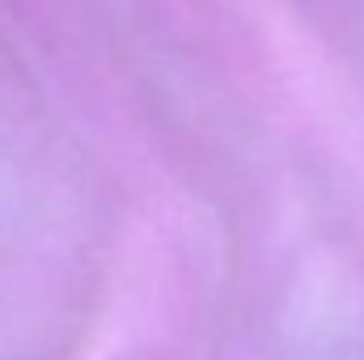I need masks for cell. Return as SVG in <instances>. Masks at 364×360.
<instances>
[]
</instances>
